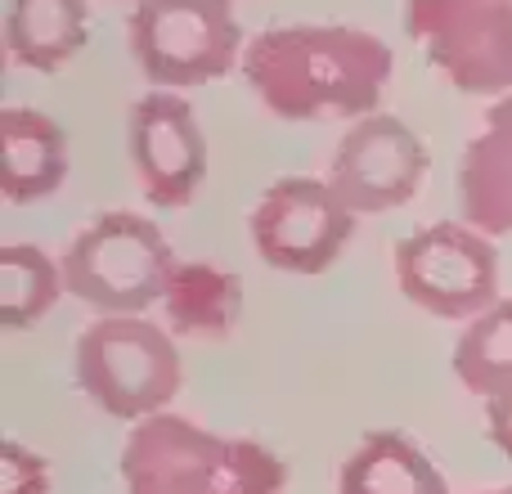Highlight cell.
<instances>
[{
  "instance_id": "6da1fadb",
  "label": "cell",
  "mask_w": 512,
  "mask_h": 494,
  "mask_svg": "<svg viewBox=\"0 0 512 494\" xmlns=\"http://www.w3.org/2000/svg\"><path fill=\"white\" fill-rule=\"evenodd\" d=\"M391 68L387 41L337 23L265 27L243 50V81L283 122H360L378 108Z\"/></svg>"
},
{
  "instance_id": "8992f818",
  "label": "cell",
  "mask_w": 512,
  "mask_h": 494,
  "mask_svg": "<svg viewBox=\"0 0 512 494\" xmlns=\"http://www.w3.org/2000/svg\"><path fill=\"white\" fill-rule=\"evenodd\" d=\"M396 283L436 319H472L499 301V252L468 221L418 225L396 243Z\"/></svg>"
},
{
  "instance_id": "3957f363",
  "label": "cell",
  "mask_w": 512,
  "mask_h": 494,
  "mask_svg": "<svg viewBox=\"0 0 512 494\" xmlns=\"http://www.w3.org/2000/svg\"><path fill=\"white\" fill-rule=\"evenodd\" d=\"M185 382V364L167 328L140 315H99L77 337V387L108 418L144 423L167 414Z\"/></svg>"
},
{
  "instance_id": "ba28073f",
  "label": "cell",
  "mask_w": 512,
  "mask_h": 494,
  "mask_svg": "<svg viewBox=\"0 0 512 494\" xmlns=\"http://www.w3.org/2000/svg\"><path fill=\"white\" fill-rule=\"evenodd\" d=\"M252 243L270 270L324 274L355 234V212L328 180L288 176L274 180L252 207Z\"/></svg>"
},
{
  "instance_id": "5bb4252c",
  "label": "cell",
  "mask_w": 512,
  "mask_h": 494,
  "mask_svg": "<svg viewBox=\"0 0 512 494\" xmlns=\"http://www.w3.org/2000/svg\"><path fill=\"white\" fill-rule=\"evenodd\" d=\"M337 494H450V481L405 432H369L342 463Z\"/></svg>"
},
{
  "instance_id": "9a60e30c",
  "label": "cell",
  "mask_w": 512,
  "mask_h": 494,
  "mask_svg": "<svg viewBox=\"0 0 512 494\" xmlns=\"http://www.w3.org/2000/svg\"><path fill=\"white\" fill-rule=\"evenodd\" d=\"M162 306L180 337H225L243 315V283L225 265L176 261Z\"/></svg>"
},
{
  "instance_id": "9c48e42d",
  "label": "cell",
  "mask_w": 512,
  "mask_h": 494,
  "mask_svg": "<svg viewBox=\"0 0 512 494\" xmlns=\"http://www.w3.org/2000/svg\"><path fill=\"white\" fill-rule=\"evenodd\" d=\"M427 176V149L409 122L391 113H369L342 135L328 167V185L355 216H382L405 207Z\"/></svg>"
},
{
  "instance_id": "2e32d148",
  "label": "cell",
  "mask_w": 512,
  "mask_h": 494,
  "mask_svg": "<svg viewBox=\"0 0 512 494\" xmlns=\"http://www.w3.org/2000/svg\"><path fill=\"white\" fill-rule=\"evenodd\" d=\"M63 288V265L32 243L0 247V328L23 333L54 310Z\"/></svg>"
},
{
  "instance_id": "30bf717a",
  "label": "cell",
  "mask_w": 512,
  "mask_h": 494,
  "mask_svg": "<svg viewBox=\"0 0 512 494\" xmlns=\"http://www.w3.org/2000/svg\"><path fill=\"white\" fill-rule=\"evenodd\" d=\"M135 180L153 207H189L207 180V135L185 95L153 90L126 117Z\"/></svg>"
},
{
  "instance_id": "ffe728a7",
  "label": "cell",
  "mask_w": 512,
  "mask_h": 494,
  "mask_svg": "<svg viewBox=\"0 0 512 494\" xmlns=\"http://www.w3.org/2000/svg\"><path fill=\"white\" fill-rule=\"evenodd\" d=\"M486 494H512V486H504V490H486Z\"/></svg>"
},
{
  "instance_id": "52a82bcc",
  "label": "cell",
  "mask_w": 512,
  "mask_h": 494,
  "mask_svg": "<svg viewBox=\"0 0 512 494\" xmlns=\"http://www.w3.org/2000/svg\"><path fill=\"white\" fill-rule=\"evenodd\" d=\"M409 36L463 95H512V0H409Z\"/></svg>"
},
{
  "instance_id": "4fadbf2b",
  "label": "cell",
  "mask_w": 512,
  "mask_h": 494,
  "mask_svg": "<svg viewBox=\"0 0 512 494\" xmlns=\"http://www.w3.org/2000/svg\"><path fill=\"white\" fill-rule=\"evenodd\" d=\"M90 36L86 0H9L5 50L18 68L59 72L81 54Z\"/></svg>"
},
{
  "instance_id": "277c9868",
  "label": "cell",
  "mask_w": 512,
  "mask_h": 494,
  "mask_svg": "<svg viewBox=\"0 0 512 494\" xmlns=\"http://www.w3.org/2000/svg\"><path fill=\"white\" fill-rule=\"evenodd\" d=\"M63 288L99 315H140L167 297L176 252L167 234L135 212L90 221L63 252Z\"/></svg>"
},
{
  "instance_id": "d6986e66",
  "label": "cell",
  "mask_w": 512,
  "mask_h": 494,
  "mask_svg": "<svg viewBox=\"0 0 512 494\" xmlns=\"http://www.w3.org/2000/svg\"><path fill=\"white\" fill-rule=\"evenodd\" d=\"M486 432H490V441L512 459V391L486 400Z\"/></svg>"
},
{
  "instance_id": "ac0fdd59",
  "label": "cell",
  "mask_w": 512,
  "mask_h": 494,
  "mask_svg": "<svg viewBox=\"0 0 512 494\" xmlns=\"http://www.w3.org/2000/svg\"><path fill=\"white\" fill-rule=\"evenodd\" d=\"M0 494H50V463L18 441L0 445Z\"/></svg>"
},
{
  "instance_id": "8fae6325",
  "label": "cell",
  "mask_w": 512,
  "mask_h": 494,
  "mask_svg": "<svg viewBox=\"0 0 512 494\" xmlns=\"http://www.w3.org/2000/svg\"><path fill=\"white\" fill-rule=\"evenodd\" d=\"M459 207L463 221L472 230L490 234H512V95L495 99L486 113V131L468 140L459 158Z\"/></svg>"
},
{
  "instance_id": "7c38bea8",
  "label": "cell",
  "mask_w": 512,
  "mask_h": 494,
  "mask_svg": "<svg viewBox=\"0 0 512 494\" xmlns=\"http://www.w3.org/2000/svg\"><path fill=\"white\" fill-rule=\"evenodd\" d=\"M68 180V135L36 108L0 113V194L14 207L54 198Z\"/></svg>"
},
{
  "instance_id": "e0dca14e",
  "label": "cell",
  "mask_w": 512,
  "mask_h": 494,
  "mask_svg": "<svg viewBox=\"0 0 512 494\" xmlns=\"http://www.w3.org/2000/svg\"><path fill=\"white\" fill-rule=\"evenodd\" d=\"M454 373L481 400L512 391V297L481 310L454 342Z\"/></svg>"
},
{
  "instance_id": "7a4b0ae2",
  "label": "cell",
  "mask_w": 512,
  "mask_h": 494,
  "mask_svg": "<svg viewBox=\"0 0 512 494\" xmlns=\"http://www.w3.org/2000/svg\"><path fill=\"white\" fill-rule=\"evenodd\" d=\"M126 494H283L288 463L248 436H216L194 418L153 414L122 445Z\"/></svg>"
},
{
  "instance_id": "5b68a950",
  "label": "cell",
  "mask_w": 512,
  "mask_h": 494,
  "mask_svg": "<svg viewBox=\"0 0 512 494\" xmlns=\"http://www.w3.org/2000/svg\"><path fill=\"white\" fill-rule=\"evenodd\" d=\"M131 59L153 90H194L243 63V27L230 0H135Z\"/></svg>"
}]
</instances>
